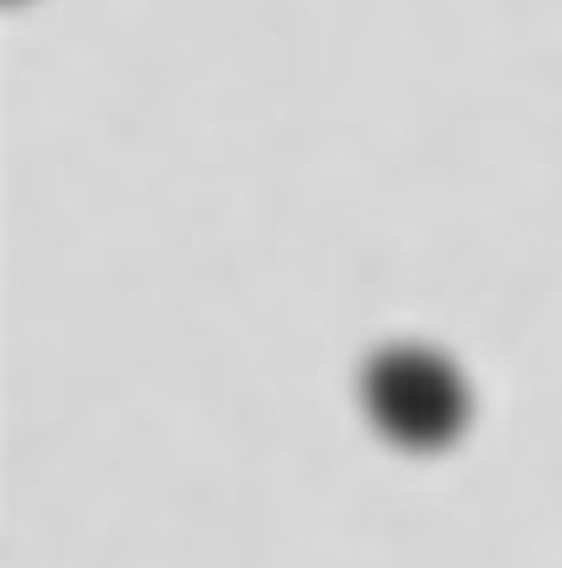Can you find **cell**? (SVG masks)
<instances>
[{"mask_svg":"<svg viewBox=\"0 0 562 568\" xmlns=\"http://www.w3.org/2000/svg\"><path fill=\"white\" fill-rule=\"evenodd\" d=\"M367 409L392 442L440 446L462 430L467 388L436 351L398 346V351H382L367 367Z\"/></svg>","mask_w":562,"mask_h":568,"instance_id":"cell-1","label":"cell"}]
</instances>
